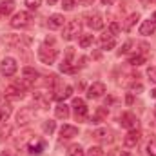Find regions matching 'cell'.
Masks as SVG:
<instances>
[{
    "instance_id": "6da1fadb",
    "label": "cell",
    "mask_w": 156,
    "mask_h": 156,
    "mask_svg": "<svg viewBox=\"0 0 156 156\" xmlns=\"http://www.w3.org/2000/svg\"><path fill=\"white\" fill-rule=\"evenodd\" d=\"M58 56V51L53 49V47H47V45H42L38 49V58L42 60V64H53Z\"/></svg>"
},
{
    "instance_id": "7a4b0ae2",
    "label": "cell",
    "mask_w": 156,
    "mask_h": 156,
    "mask_svg": "<svg viewBox=\"0 0 156 156\" xmlns=\"http://www.w3.org/2000/svg\"><path fill=\"white\" fill-rule=\"evenodd\" d=\"M76 35H80V22H78V20H69V22L64 26L62 37H64V40H73Z\"/></svg>"
},
{
    "instance_id": "3957f363",
    "label": "cell",
    "mask_w": 156,
    "mask_h": 156,
    "mask_svg": "<svg viewBox=\"0 0 156 156\" xmlns=\"http://www.w3.org/2000/svg\"><path fill=\"white\" fill-rule=\"evenodd\" d=\"M16 60L15 58H11V56H7V58H4L2 60V66H0V71H2V75L4 76H13L15 73H16Z\"/></svg>"
},
{
    "instance_id": "277c9868",
    "label": "cell",
    "mask_w": 156,
    "mask_h": 156,
    "mask_svg": "<svg viewBox=\"0 0 156 156\" xmlns=\"http://www.w3.org/2000/svg\"><path fill=\"white\" fill-rule=\"evenodd\" d=\"M29 22H31V15L26 13V11H20V13H16L13 16L11 26L13 27H26V26H29Z\"/></svg>"
},
{
    "instance_id": "5b68a950",
    "label": "cell",
    "mask_w": 156,
    "mask_h": 156,
    "mask_svg": "<svg viewBox=\"0 0 156 156\" xmlns=\"http://www.w3.org/2000/svg\"><path fill=\"white\" fill-rule=\"evenodd\" d=\"M140 138H142L140 131H138V129H131V131L125 134V138H123V145H125L127 149L136 147V145H138V142H140Z\"/></svg>"
},
{
    "instance_id": "8992f818",
    "label": "cell",
    "mask_w": 156,
    "mask_h": 156,
    "mask_svg": "<svg viewBox=\"0 0 156 156\" xmlns=\"http://www.w3.org/2000/svg\"><path fill=\"white\" fill-rule=\"evenodd\" d=\"M73 109H75V116L76 120H85L87 118V105L82 98H75L73 100Z\"/></svg>"
},
{
    "instance_id": "52a82bcc",
    "label": "cell",
    "mask_w": 156,
    "mask_h": 156,
    "mask_svg": "<svg viewBox=\"0 0 156 156\" xmlns=\"http://www.w3.org/2000/svg\"><path fill=\"white\" fill-rule=\"evenodd\" d=\"M120 123H122V127H125V129H136L138 127V118L136 115H133V113H123L122 116H120Z\"/></svg>"
},
{
    "instance_id": "ba28073f",
    "label": "cell",
    "mask_w": 156,
    "mask_h": 156,
    "mask_svg": "<svg viewBox=\"0 0 156 156\" xmlns=\"http://www.w3.org/2000/svg\"><path fill=\"white\" fill-rule=\"evenodd\" d=\"M31 120H33V109H31V107H22L20 113L16 115V123H18L20 127L27 125Z\"/></svg>"
},
{
    "instance_id": "9c48e42d",
    "label": "cell",
    "mask_w": 156,
    "mask_h": 156,
    "mask_svg": "<svg viewBox=\"0 0 156 156\" xmlns=\"http://www.w3.org/2000/svg\"><path fill=\"white\" fill-rule=\"evenodd\" d=\"M104 93H105V85L102 82H94L87 89V98H100Z\"/></svg>"
},
{
    "instance_id": "30bf717a",
    "label": "cell",
    "mask_w": 156,
    "mask_h": 156,
    "mask_svg": "<svg viewBox=\"0 0 156 156\" xmlns=\"http://www.w3.org/2000/svg\"><path fill=\"white\" fill-rule=\"evenodd\" d=\"M5 96L11 98V100H20V98L24 96V89L20 87V83H16V85H9V87L5 89Z\"/></svg>"
},
{
    "instance_id": "8fae6325",
    "label": "cell",
    "mask_w": 156,
    "mask_h": 156,
    "mask_svg": "<svg viewBox=\"0 0 156 156\" xmlns=\"http://www.w3.org/2000/svg\"><path fill=\"white\" fill-rule=\"evenodd\" d=\"M29 153L31 154H42L44 151H45V142L44 140H40V138H35V140H31L29 142Z\"/></svg>"
},
{
    "instance_id": "7c38bea8",
    "label": "cell",
    "mask_w": 156,
    "mask_h": 156,
    "mask_svg": "<svg viewBox=\"0 0 156 156\" xmlns=\"http://www.w3.org/2000/svg\"><path fill=\"white\" fill-rule=\"evenodd\" d=\"M22 75H24V85H31L37 78H38V71L37 69H33V67H24V71H22Z\"/></svg>"
},
{
    "instance_id": "4fadbf2b",
    "label": "cell",
    "mask_w": 156,
    "mask_h": 156,
    "mask_svg": "<svg viewBox=\"0 0 156 156\" xmlns=\"http://www.w3.org/2000/svg\"><path fill=\"white\" fill-rule=\"evenodd\" d=\"M64 16L62 15H51L49 16V20H47V26H49V29H58V27H64L66 24H64Z\"/></svg>"
},
{
    "instance_id": "5bb4252c",
    "label": "cell",
    "mask_w": 156,
    "mask_h": 156,
    "mask_svg": "<svg viewBox=\"0 0 156 156\" xmlns=\"http://www.w3.org/2000/svg\"><path fill=\"white\" fill-rule=\"evenodd\" d=\"M87 26H89L91 29L98 31V29H102V27H104V20H102V16H100L98 13H94V15H91V16H89Z\"/></svg>"
},
{
    "instance_id": "9a60e30c",
    "label": "cell",
    "mask_w": 156,
    "mask_h": 156,
    "mask_svg": "<svg viewBox=\"0 0 156 156\" xmlns=\"http://www.w3.org/2000/svg\"><path fill=\"white\" fill-rule=\"evenodd\" d=\"M71 94H73V87H71V85H58L55 98H56V100H66V98H69Z\"/></svg>"
},
{
    "instance_id": "2e32d148",
    "label": "cell",
    "mask_w": 156,
    "mask_h": 156,
    "mask_svg": "<svg viewBox=\"0 0 156 156\" xmlns=\"http://www.w3.org/2000/svg\"><path fill=\"white\" fill-rule=\"evenodd\" d=\"M24 42H27V40H24L20 35H9V37L5 38V44H7V45H11V47H15V49L22 47V44H24Z\"/></svg>"
},
{
    "instance_id": "e0dca14e",
    "label": "cell",
    "mask_w": 156,
    "mask_h": 156,
    "mask_svg": "<svg viewBox=\"0 0 156 156\" xmlns=\"http://www.w3.org/2000/svg\"><path fill=\"white\" fill-rule=\"evenodd\" d=\"M100 44H102V49H113L115 45H116V40L113 35H102V38H100Z\"/></svg>"
},
{
    "instance_id": "ac0fdd59",
    "label": "cell",
    "mask_w": 156,
    "mask_h": 156,
    "mask_svg": "<svg viewBox=\"0 0 156 156\" xmlns=\"http://www.w3.org/2000/svg\"><path fill=\"white\" fill-rule=\"evenodd\" d=\"M154 29H156V24L153 22V20H145L142 26H140V35H153L154 33Z\"/></svg>"
},
{
    "instance_id": "d6986e66",
    "label": "cell",
    "mask_w": 156,
    "mask_h": 156,
    "mask_svg": "<svg viewBox=\"0 0 156 156\" xmlns=\"http://www.w3.org/2000/svg\"><path fill=\"white\" fill-rule=\"evenodd\" d=\"M60 134H62V138H73V136L78 134V129L75 125H62Z\"/></svg>"
},
{
    "instance_id": "ffe728a7",
    "label": "cell",
    "mask_w": 156,
    "mask_h": 156,
    "mask_svg": "<svg viewBox=\"0 0 156 156\" xmlns=\"http://www.w3.org/2000/svg\"><path fill=\"white\" fill-rule=\"evenodd\" d=\"M55 115H56V118H60V120H66V118H69V105H66V104H60V105H56V109H55Z\"/></svg>"
},
{
    "instance_id": "44dd1931",
    "label": "cell",
    "mask_w": 156,
    "mask_h": 156,
    "mask_svg": "<svg viewBox=\"0 0 156 156\" xmlns=\"http://www.w3.org/2000/svg\"><path fill=\"white\" fill-rule=\"evenodd\" d=\"M138 20H140L138 13H133V15H129V16H127V20H125V24H123V29H125V31H131V29H133V26H134Z\"/></svg>"
},
{
    "instance_id": "7402d4cb",
    "label": "cell",
    "mask_w": 156,
    "mask_h": 156,
    "mask_svg": "<svg viewBox=\"0 0 156 156\" xmlns=\"http://www.w3.org/2000/svg\"><path fill=\"white\" fill-rule=\"evenodd\" d=\"M13 9H15V4H13V2H2V4H0V15H2V16L11 15Z\"/></svg>"
},
{
    "instance_id": "603a6c76",
    "label": "cell",
    "mask_w": 156,
    "mask_h": 156,
    "mask_svg": "<svg viewBox=\"0 0 156 156\" xmlns=\"http://www.w3.org/2000/svg\"><path fill=\"white\" fill-rule=\"evenodd\" d=\"M11 116V105L9 104H0V122H5Z\"/></svg>"
},
{
    "instance_id": "cb8c5ba5",
    "label": "cell",
    "mask_w": 156,
    "mask_h": 156,
    "mask_svg": "<svg viewBox=\"0 0 156 156\" xmlns=\"http://www.w3.org/2000/svg\"><path fill=\"white\" fill-rule=\"evenodd\" d=\"M93 136H94V140H98V142H107V140H109V131H107V129H98V131L93 133Z\"/></svg>"
},
{
    "instance_id": "d4e9b609",
    "label": "cell",
    "mask_w": 156,
    "mask_h": 156,
    "mask_svg": "<svg viewBox=\"0 0 156 156\" xmlns=\"http://www.w3.org/2000/svg\"><path fill=\"white\" fill-rule=\"evenodd\" d=\"M129 64L131 66H142V64H145V55H133L129 58Z\"/></svg>"
},
{
    "instance_id": "484cf974",
    "label": "cell",
    "mask_w": 156,
    "mask_h": 156,
    "mask_svg": "<svg viewBox=\"0 0 156 156\" xmlns=\"http://www.w3.org/2000/svg\"><path fill=\"white\" fill-rule=\"evenodd\" d=\"M35 100L38 102L42 107H47V105H49V96L44 94V93H35Z\"/></svg>"
},
{
    "instance_id": "4316f807",
    "label": "cell",
    "mask_w": 156,
    "mask_h": 156,
    "mask_svg": "<svg viewBox=\"0 0 156 156\" xmlns=\"http://www.w3.org/2000/svg\"><path fill=\"white\" fill-rule=\"evenodd\" d=\"M66 156H83V149L80 145H71L67 149V154Z\"/></svg>"
},
{
    "instance_id": "83f0119b",
    "label": "cell",
    "mask_w": 156,
    "mask_h": 156,
    "mask_svg": "<svg viewBox=\"0 0 156 156\" xmlns=\"http://www.w3.org/2000/svg\"><path fill=\"white\" fill-rule=\"evenodd\" d=\"M91 44H93V35H83V37H80V47L87 49Z\"/></svg>"
},
{
    "instance_id": "f1b7e54d",
    "label": "cell",
    "mask_w": 156,
    "mask_h": 156,
    "mask_svg": "<svg viewBox=\"0 0 156 156\" xmlns=\"http://www.w3.org/2000/svg\"><path fill=\"white\" fill-rule=\"evenodd\" d=\"M42 129L47 133V134H51L55 129H56V123L53 122V120H47V122H44V125H42Z\"/></svg>"
},
{
    "instance_id": "f546056e",
    "label": "cell",
    "mask_w": 156,
    "mask_h": 156,
    "mask_svg": "<svg viewBox=\"0 0 156 156\" xmlns=\"http://www.w3.org/2000/svg\"><path fill=\"white\" fill-rule=\"evenodd\" d=\"M105 116H107V109L100 107V109L96 111V116H94V120H93V122H94V123H98V122H102V120H104Z\"/></svg>"
},
{
    "instance_id": "4dcf8cb0",
    "label": "cell",
    "mask_w": 156,
    "mask_h": 156,
    "mask_svg": "<svg viewBox=\"0 0 156 156\" xmlns=\"http://www.w3.org/2000/svg\"><path fill=\"white\" fill-rule=\"evenodd\" d=\"M9 133H11V127H9V125H2V127H0V142H4V140L9 136Z\"/></svg>"
},
{
    "instance_id": "1f68e13d",
    "label": "cell",
    "mask_w": 156,
    "mask_h": 156,
    "mask_svg": "<svg viewBox=\"0 0 156 156\" xmlns=\"http://www.w3.org/2000/svg\"><path fill=\"white\" fill-rule=\"evenodd\" d=\"M147 154L149 156H156V138H153L147 145Z\"/></svg>"
},
{
    "instance_id": "d6a6232c",
    "label": "cell",
    "mask_w": 156,
    "mask_h": 156,
    "mask_svg": "<svg viewBox=\"0 0 156 156\" xmlns=\"http://www.w3.org/2000/svg\"><path fill=\"white\" fill-rule=\"evenodd\" d=\"M26 5L29 9H38L40 5H42V0H26Z\"/></svg>"
},
{
    "instance_id": "836d02e7",
    "label": "cell",
    "mask_w": 156,
    "mask_h": 156,
    "mask_svg": "<svg viewBox=\"0 0 156 156\" xmlns=\"http://www.w3.org/2000/svg\"><path fill=\"white\" fill-rule=\"evenodd\" d=\"M75 5H76V0H64V2H62V7H64L66 11H71Z\"/></svg>"
},
{
    "instance_id": "e575fe53",
    "label": "cell",
    "mask_w": 156,
    "mask_h": 156,
    "mask_svg": "<svg viewBox=\"0 0 156 156\" xmlns=\"http://www.w3.org/2000/svg\"><path fill=\"white\" fill-rule=\"evenodd\" d=\"M87 156H104V151H102L100 147H91V149L87 151Z\"/></svg>"
},
{
    "instance_id": "d590c367",
    "label": "cell",
    "mask_w": 156,
    "mask_h": 156,
    "mask_svg": "<svg viewBox=\"0 0 156 156\" xmlns=\"http://www.w3.org/2000/svg\"><path fill=\"white\" fill-rule=\"evenodd\" d=\"M147 76H149V80L153 83H156V67H149L147 69Z\"/></svg>"
},
{
    "instance_id": "8d00e7d4",
    "label": "cell",
    "mask_w": 156,
    "mask_h": 156,
    "mask_svg": "<svg viewBox=\"0 0 156 156\" xmlns=\"http://www.w3.org/2000/svg\"><path fill=\"white\" fill-rule=\"evenodd\" d=\"M109 31H111V35H116L118 31H120V26H118L116 22H113V24L109 26Z\"/></svg>"
},
{
    "instance_id": "74e56055",
    "label": "cell",
    "mask_w": 156,
    "mask_h": 156,
    "mask_svg": "<svg viewBox=\"0 0 156 156\" xmlns=\"http://www.w3.org/2000/svg\"><path fill=\"white\" fill-rule=\"evenodd\" d=\"M131 44H133V42H125V44H123V47H122L118 53H120V55H122V53H127V51H129V47H131Z\"/></svg>"
},
{
    "instance_id": "f35d334b",
    "label": "cell",
    "mask_w": 156,
    "mask_h": 156,
    "mask_svg": "<svg viewBox=\"0 0 156 156\" xmlns=\"http://www.w3.org/2000/svg\"><path fill=\"white\" fill-rule=\"evenodd\" d=\"M131 89H133V93H142V89H144V87H142V83H133V87H131Z\"/></svg>"
},
{
    "instance_id": "ab89813d",
    "label": "cell",
    "mask_w": 156,
    "mask_h": 156,
    "mask_svg": "<svg viewBox=\"0 0 156 156\" xmlns=\"http://www.w3.org/2000/svg\"><path fill=\"white\" fill-rule=\"evenodd\" d=\"M78 2H82V4H91L93 0H78Z\"/></svg>"
},
{
    "instance_id": "60d3db41",
    "label": "cell",
    "mask_w": 156,
    "mask_h": 156,
    "mask_svg": "<svg viewBox=\"0 0 156 156\" xmlns=\"http://www.w3.org/2000/svg\"><path fill=\"white\" fill-rule=\"evenodd\" d=\"M151 96H153V98H156V89H153V91H151Z\"/></svg>"
},
{
    "instance_id": "b9f144b4",
    "label": "cell",
    "mask_w": 156,
    "mask_h": 156,
    "mask_svg": "<svg viewBox=\"0 0 156 156\" xmlns=\"http://www.w3.org/2000/svg\"><path fill=\"white\" fill-rule=\"evenodd\" d=\"M102 4H104V5H107V4H111V0H102Z\"/></svg>"
},
{
    "instance_id": "7bdbcfd3",
    "label": "cell",
    "mask_w": 156,
    "mask_h": 156,
    "mask_svg": "<svg viewBox=\"0 0 156 156\" xmlns=\"http://www.w3.org/2000/svg\"><path fill=\"white\" fill-rule=\"evenodd\" d=\"M120 156H131V153H127V151H123V153H122Z\"/></svg>"
},
{
    "instance_id": "ee69618b",
    "label": "cell",
    "mask_w": 156,
    "mask_h": 156,
    "mask_svg": "<svg viewBox=\"0 0 156 156\" xmlns=\"http://www.w3.org/2000/svg\"><path fill=\"white\" fill-rule=\"evenodd\" d=\"M0 156H9V153H7V151H4V153H0Z\"/></svg>"
},
{
    "instance_id": "f6af8a7d",
    "label": "cell",
    "mask_w": 156,
    "mask_h": 156,
    "mask_svg": "<svg viewBox=\"0 0 156 156\" xmlns=\"http://www.w3.org/2000/svg\"><path fill=\"white\" fill-rule=\"evenodd\" d=\"M144 4H151V2H154V0H142Z\"/></svg>"
},
{
    "instance_id": "bcb514c9",
    "label": "cell",
    "mask_w": 156,
    "mask_h": 156,
    "mask_svg": "<svg viewBox=\"0 0 156 156\" xmlns=\"http://www.w3.org/2000/svg\"><path fill=\"white\" fill-rule=\"evenodd\" d=\"M153 22L156 24V11H154V15H153Z\"/></svg>"
},
{
    "instance_id": "7dc6e473",
    "label": "cell",
    "mask_w": 156,
    "mask_h": 156,
    "mask_svg": "<svg viewBox=\"0 0 156 156\" xmlns=\"http://www.w3.org/2000/svg\"><path fill=\"white\" fill-rule=\"evenodd\" d=\"M49 2H51V4H56V2H58V0H49Z\"/></svg>"
},
{
    "instance_id": "c3c4849f",
    "label": "cell",
    "mask_w": 156,
    "mask_h": 156,
    "mask_svg": "<svg viewBox=\"0 0 156 156\" xmlns=\"http://www.w3.org/2000/svg\"><path fill=\"white\" fill-rule=\"evenodd\" d=\"M154 115H156V107H154Z\"/></svg>"
},
{
    "instance_id": "681fc988",
    "label": "cell",
    "mask_w": 156,
    "mask_h": 156,
    "mask_svg": "<svg viewBox=\"0 0 156 156\" xmlns=\"http://www.w3.org/2000/svg\"><path fill=\"white\" fill-rule=\"evenodd\" d=\"M154 2H156V0H154Z\"/></svg>"
}]
</instances>
